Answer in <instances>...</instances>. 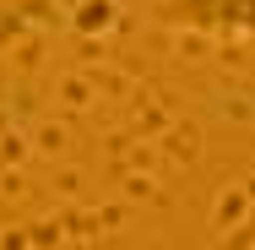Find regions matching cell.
<instances>
[{
    "label": "cell",
    "instance_id": "1",
    "mask_svg": "<svg viewBox=\"0 0 255 250\" xmlns=\"http://www.w3.org/2000/svg\"><path fill=\"white\" fill-rule=\"evenodd\" d=\"M157 22L174 33L255 49V0H157Z\"/></svg>",
    "mask_w": 255,
    "mask_h": 250
}]
</instances>
